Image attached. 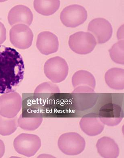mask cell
<instances>
[{
    "label": "cell",
    "instance_id": "10",
    "mask_svg": "<svg viewBox=\"0 0 124 158\" xmlns=\"http://www.w3.org/2000/svg\"><path fill=\"white\" fill-rule=\"evenodd\" d=\"M23 100L19 93L14 92L4 94L0 97V115L13 118L21 110Z\"/></svg>",
    "mask_w": 124,
    "mask_h": 158
},
{
    "label": "cell",
    "instance_id": "2",
    "mask_svg": "<svg viewBox=\"0 0 124 158\" xmlns=\"http://www.w3.org/2000/svg\"><path fill=\"white\" fill-rule=\"evenodd\" d=\"M76 110L69 93H56L42 105L43 117H73Z\"/></svg>",
    "mask_w": 124,
    "mask_h": 158
},
{
    "label": "cell",
    "instance_id": "12",
    "mask_svg": "<svg viewBox=\"0 0 124 158\" xmlns=\"http://www.w3.org/2000/svg\"><path fill=\"white\" fill-rule=\"evenodd\" d=\"M98 115L104 125L114 127L119 125L122 121L124 112L122 107L118 105L109 103L101 107Z\"/></svg>",
    "mask_w": 124,
    "mask_h": 158
},
{
    "label": "cell",
    "instance_id": "18",
    "mask_svg": "<svg viewBox=\"0 0 124 158\" xmlns=\"http://www.w3.org/2000/svg\"><path fill=\"white\" fill-rule=\"evenodd\" d=\"M60 93V89L57 85L51 82H45L36 88L33 95L43 105L46 100L54 94Z\"/></svg>",
    "mask_w": 124,
    "mask_h": 158
},
{
    "label": "cell",
    "instance_id": "24",
    "mask_svg": "<svg viewBox=\"0 0 124 158\" xmlns=\"http://www.w3.org/2000/svg\"><path fill=\"white\" fill-rule=\"evenodd\" d=\"M6 40V29L4 25L0 22V45L2 44Z\"/></svg>",
    "mask_w": 124,
    "mask_h": 158
},
{
    "label": "cell",
    "instance_id": "15",
    "mask_svg": "<svg viewBox=\"0 0 124 158\" xmlns=\"http://www.w3.org/2000/svg\"><path fill=\"white\" fill-rule=\"evenodd\" d=\"M33 19V13L29 8L22 5H17L11 8L8 15V21L11 26L23 24L30 26Z\"/></svg>",
    "mask_w": 124,
    "mask_h": 158
},
{
    "label": "cell",
    "instance_id": "16",
    "mask_svg": "<svg viewBox=\"0 0 124 158\" xmlns=\"http://www.w3.org/2000/svg\"><path fill=\"white\" fill-rule=\"evenodd\" d=\"M96 148L99 155L103 158H116L119 155L120 150L117 143L109 137L99 139L97 142Z\"/></svg>",
    "mask_w": 124,
    "mask_h": 158
},
{
    "label": "cell",
    "instance_id": "13",
    "mask_svg": "<svg viewBox=\"0 0 124 158\" xmlns=\"http://www.w3.org/2000/svg\"><path fill=\"white\" fill-rule=\"evenodd\" d=\"M36 46L41 54L48 55L55 53L59 49L57 37L49 31H43L37 36Z\"/></svg>",
    "mask_w": 124,
    "mask_h": 158
},
{
    "label": "cell",
    "instance_id": "11",
    "mask_svg": "<svg viewBox=\"0 0 124 158\" xmlns=\"http://www.w3.org/2000/svg\"><path fill=\"white\" fill-rule=\"evenodd\" d=\"M88 30L94 35L98 44L105 43L112 37L113 29L108 20L103 18H97L91 20Z\"/></svg>",
    "mask_w": 124,
    "mask_h": 158
},
{
    "label": "cell",
    "instance_id": "23",
    "mask_svg": "<svg viewBox=\"0 0 124 158\" xmlns=\"http://www.w3.org/2000/svg\"><path fill=\"white\" fill-rule=\"evenodd\" d=\"M124 40H121L115 44L109 50L112 60L115 63L124 64Z\"/></svg>",
    "mask_w": 124,
    "mask_h": 158
},
{
    "label": "cell",
    "instance_id": "21",
    "mask_svg": "<svg viewBox=\"0 0 124 158\" xmlns=\"http://www.w3.org/2000/svg\"><path fill=\"white\" fill-rule=\"evenodd\" d=\"M17 117L7 118L0 115V135L2 136L11 135L17 129Z\"/></svg>",
    "mask_w": 124,
    "mask_h": 158
},
{
    "label": "cell",
    "instance_id": "20",
    "mask_svg": "<svg viewBox=\"0 0 124 158\" xmlns=\"http://www.w3.org/2000/svg\"><path fill=\"white\" fill-rule=\"evenodd\" d=\"M60 6V1L59 0L50 1H34L35 10L38 13L48 16L52 15L58 10Z\"/></svg>",
    "mask_w": 124,
    "mask_h": 158
},
{
    "label": "cell",
    "instance_id": "4",
    "mask_svg": "<svg viewBox=\"0 0 124 158\" xmlns=\"http://www.w3.org/2000/svg\"><path fill=\"white\" fill-rule=\"evenodd\" d=\"M46 77L52 82L60 83L65 80L69 72V67L65 60L59 56L48 60L44 66Z\"/></svg>",
    "mask_w": 124,
    "mask_h": 158
},
{
    "label": "cell",
    "instance_id": "7",
    "mask_svg": "<svg viewBox=\"0 0 124 158\" xmlns=\"http://www.w3.org/2000/svg\"><path fill=\"white\" fill-rule=\"evenodd\" d=\"M96 45L95 37L89 32H77L69 37V47L77 54H89L93 50Z\"/></svg>",
    "mask_w": 124,
    "mask_h": 158
},
{
    "label": "cell",
    "instance_id": "22",
    "mask_svg": "<svg viewBox=\"0 0 124 158\" xmlns=\"http://www.w3.org/2000/svg\"><path fill=\"white\" fill-rule=\"evenodd\" d=\"M42 121V118H24L21 114L18 118V126L24 130L34 131L39 127Z\"/></svg>",
    "mask_w": 124,
    "mask_h": 158
},
{
    "label": "cell",
    "instance_id": "3",
    "mask_svg": "<svg viewBox=\"0 0 124 158\" xmlns=\"http://www.w3.org/2000/svg\"><path fill=\"white\" fill-rule=\"evenodd\" d=\"M58 147L65 155H79L85 149L86 142L84 138L78 133L74 132L62 135L58 142Z\"/></svg>",
    "mask_w": 124,
    "mask_h": 158
},
{
    "label": "cell",
    "instance_id": "8",
    "mask_svg": "<svg viewBox=\"0 0 124 158\" xmlns=\"http://www.w3.org/2000/svg\"><path fill=\"white\" fill-rule=\"evenodd\" d=\"M87 17L85 7L80 5H72L63 9L60 13V19L65 26L75 28L83 24Z\"/></svg>",
    "mask_w": 124,
    "mask_h": 158
},
{
    "label": "cell",
    "instance_id": "19",
    "mask_svg": "<svg viewBox=\"0 0 124 158\" xmlns=\"http://www.w3.org/2000/svg\"><path fill=\"white\" fill-rule=\"evenodd\" d=\"M73 87L78 86H88L95 89L96 81L95 77L90 72L85 70H79L73 74L72 78Z\"/></svg>",
    "mask_w": 124,
    "mask_h": 158
},
{
    "label": "cell",
    "instance_id": "5",
    "mask_svg": "<svg viewBox=\"0 0 124 158\" xmlns=\"http://www.w3.org/2000/svg\"><path fill=\"white\" fill-rule=\"evenodd\" d=\"M41 146V142L39 137L28 133L19 135L14 142L15 151L18 153L28 157L34 156Z\"/></svg>",
    "mask_w": 124,
    "mask_h": 158
},
{
    "label": "cell",
    "instance_id": "1",
    "mask_svg": "<svg viewBox=\"0 0 124 158\" xmlns=\"http://www.w3.org/2000/svg\"><path fill=\"white\" fill-rule=\"evenodd\" d=\"M22 56L12 48L0 45V94L14 92L24 79Z\"/></svg>",
    "mask_w": 124,
    "mask_h": 158
},
{
    "label": "cell",
    "instance_id": "9",
    "mask_svg": "<svg viewBox=\"0 0 124 158\" xmlns=\"http://www.w3.org/2000/svg\"><path fill=\"white\" fill-rule=\"evenodd\" d=\"M10 41L15 48L25 50L30 47L33 39V34L31 28L25 24L13 26L10 31Z\"/></svg>",
    "mask_w": 124,
    "mask_h": 158
},
{
    "label": "cell",
    "instance_id": "25",
    "mask_svg": "<svg viewBox=\"0 0 124 158\" xmlns=\"http://www.w3.org/2000/svg\"><path fill=\"white\" fill-rule=\"evenodd\" d=\"M5 152V146L2 140L0 139V158H2Z\"/></svg>",
    "mask_w": 124,
    "mask_h": 158
},
{
    "label": "cell",
    "instance_id": "17",
    "mask_svg": "<svg viewBox=\"0 0 124 158\" xmlns=\"http://www.w3.org/2000/svg\"><path fill=\"white\" fill-rule=\"evenodd\" d=\"M124 71L122 69L113 68L106 73L105 79L106 83L111 89L117 90L124 89Z\"/></svg>",
    "mask_w": 124,
    "mask_h": 158
},
{
    "label": "cell",
    "instance_id": "14",
    "mask_svg": "<svg viewBox=\"0 0 124 158\" xmlns=\"http://www.w3.org/2000/svg\"><path fill=\"white\" fill-rule=\"evenodd\" d=\"M80 126L82 131L90 136L99 135L104 129L99 115L94 113L84 116L80 122Z\"/></svg>",
    "mask_w": 124,
    "mask_h": 158
},
{
    "label": "cell",
    "instance_id": "6",
    "mask_svg": "<svg viewBox=\"0 0 124 158\" xmlns=\"http://www.w3.org/2000/svg\"><path fill=\"white\" fill-rule=\"evenodd\" d=\"M76 110L86 111L96 104L98 96L94 89L88 86H78L71 93Z\"/></svg>",
    "mask_w": 124,
    "mask_h": 158
}]
</instances>
